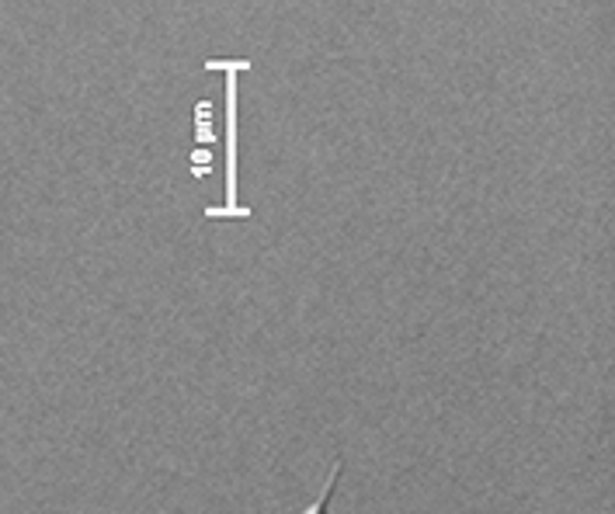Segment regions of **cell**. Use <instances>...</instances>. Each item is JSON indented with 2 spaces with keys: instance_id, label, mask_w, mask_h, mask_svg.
Returning a JSON list of instances; mask_svg holds the SVG:
<instances>
[{
  "instance_id": "6da1fadb",
  "label": "cell",
  "mask_w": 615,
  "mask_h": 514,
  "mask_svg": "<svg viewBox=\"0 0 615 514\" xmlns=\"http://www.w3.org/2000/svg\"><path fill=\"white\" fill-rule=\"evenodd\" d=\"M205 70L212 73H226V198L223 205H209L205 209V219H254V212L247 205H240V192H237V77L251 70V60L247 56H237V60H205Z\"/></svg>"
},
{
  "instance_id": "7a4b0ae2",
  "label": "cell",
  "mask_w": 615,
  "mask_h": 514,
  "mask_svg": "<svg viewBox=\"0 0 615 514\" xmlns=\"http://www.w3.org/2000/svg\"><path fill=\"white\" fill-rule=\"evenodd\" d=\"M341 469H344V462L338 459V462H334V469H331V480L324 483L317 504H313V508L306 511V514H327V508H331V497H334V487H338V480H341Z\"/></svg>"
},
{
  "instance_id": "3957f363",
  "label": "cell",
  "mask_w": 615,
  "mask_h": 514,
  "mask_svg": "<svg viewBox=\"0 0 615 514\" xmlns=\"http://www.w3.org/2000/svg\"><path fill=\"white\" fill-rule=\"evenodd\" d=\"M209 122H212V105L209 101H202L199 108H195V139H199V143H212V129H209Z\"/></svg>"
},
{
  "instance_id": "277c9868",
  "label": "cell",
  "mask_w": 615,
  "mask_h": 514,
  "mask_svg": "<svg viewBox=\"0 0 615 514\" xmlns=\"http://www.w3.org/2000/svg\"><path fill=\"white\" fill-rule=\"evenodd\" d=\"M192 160H195V164H199V167H195V178H202V174H205V164H209V153H205V150H195V153H192Z\"/></svg>"
}]
</instances>
